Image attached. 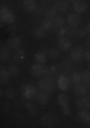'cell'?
I'll return each instance as SVG.
<instances>
[{"label":"cell","instance_id":"obj_31","mask_svg":"<svg viewBox=\"0 0 90 128\" xmlns=\"http://www.w3.org/2000/svg\"><path fill=\"white\" fill-rule=\"evenodd\" d=\"M7 71L10 73V76H12V77H17L19 73H20L16 66H9V67H7Z\"/></svg>","mask_w":90,"mask_h":128},{"label":"cell","instance_id":"obj_37","mask_svg":"<svg viewBox=\"0 0 90 128\" xmlns=\"http://www.w3.org/2000/svg\"><path fill=\"white\" fill-rule=\"evenodd\" d=\"M62 108H63V115H69V114H70V110H69L67 105H64V107H62Z\"/></svg>","mask_w":90,"mask_h":128},{"label":"cell","instance_id":"obj_30","mask_svg":"<svg viewBox=\"0 0 90 128\" xmlns=\"http://www.w3.org/2000/svg\"><path fill=\"white\" fill-rule=\"evenodd\" d=\"M81 82L86 86H90V71H83L81 73Z\"/></svg>","mask_w":90,"mask_h":128},{"label":"cell","instance_id":"obj_29","mask_svg":"<svg viewBox=\"0 0 90 128\" xmlns=\"http://www.w3.org/2000/svg\"><path fill=\"white\" fill-rule=\"evenodd\" d=\"M24 107L27 108L29 114H32V115H36L37 114V108H36V105L33 104V102H26V104H24Z\"/></svg>","mask_w":90,"mask_h":128},{"label":"cell","instance_id":"obj_6","mask_svg":"<svg viewBox=\"0 0 90 128\" xmlns=\"http://www.w3.org/2000/svg\"><path fill=\"white\" fill-rule=\"evenodd\" d=\"M70 84H72V80H70V77H67L66 74H62V76L57 77V87L60 88L62 91H66V90L70 87Z\"/></svg>","mask_w":90,"mask_h":128},{"label":"cell","instance_id":"obj_8","mask_svg":"<svg viewBox=\"0 0 90 128\" xmlns=\"http://www.w3.org/2000/svg\"><path fill=\"white\" fill-rule=\"evenodd\" d=\"M81 18L79 16V13H70L67 16V24L73 28H79V24H80Z\"/></svg>","mask_w":90,"mask_h":128},{"label":"cell","instance_id":"obj_11","mask_svg":"<svg viewBox=\"0 0 90 128\" xmlns=\"http://www.w3.org/2000/svg\"><path fill=\"white\" fill-rule=\"evenodd\" d=\"M57 44H59V48H60L62 51H69L70 48H72V41L67 40L66 37H60Z\"/></svg>","mask_w":90,"mask_h":128},{"label":"cell","instance_id":"obj_16","mask_svg":"<svg viewBox=\"0 0 90 128\" xmlns=\"http://www.w3.org/2000/svg\"><path fill=\"white\" fill-rule=\"evenodd\" d=\"M76 105H77V108H80V110H84V108H89L90 107V98L89 97H80L79 100H77V102H76Z\"/></svg>","mask_w":90,"mask_h":128},{"label":"cell","instance_id":"obj_23","mask_svg":"<svg viewBox=\"0 0 90 128\" xmlns=\"http://www.w3.org/2000/svg\"><path fill=\"white\" fill-rule=\"evenodd\" d=\"M24 51L22 48H19V50H14V54H13V60L14 61H23L24 60Z\"/></svg>","mask_w":90,"mask_h":128},{"label":"cell","instance_id":"obj_17","mask_svg":"<svg viewBox=\"0 0 90 128\" xmlns=\"http://www.w3.org/2000/svg\"><path fill=\"white\" fill-rule=\"evenodd\" d=\"M74 94L77 97H84L87 94V88H86V84L80 82V84H76L74 86Z\"/></svg>","mask_w":90,"mask_h":128},{"label":"cell","instance_id":"obj_26","mask_svg":"<svg viewBox=\"0 0 90 128\" xmlns=\"http://www.w3.org/2000/svg\"><path fill=\"white\" fill-rule=\"evenodd\" d=\"M41 27L44 28L46 32H47V30H54V23H53V20H49V18H46L44 22L41 23Z\"/></svg>","mask_w":90,"mask_h":128},{"label":"cell","instance_id":"obj_15","mask_svg":"<svg viewBox=\"0 0 90 128\" xmlns=\"http://www.w3.org/2000/svg\"><path fill=\"white\" fill-rule=\"evenodd\" d=\"M0 57H2V60H3V61L13 58V56H12V48H10L9 46L2 47V50H0Z\"/></svg>","mask_w":90,"mask_h":128},{"label":"cell","instance_id":"obj_4","mask_svg":"<svg viewBox=\"0 0 90 128\" xmlns=\"http://www.w3.org/2000/svg\"><path fill=\"white\" fill-rule=\"evenodd\" d=\"M47 71H49V68L44 67V64H39V63H36L34 66H32V68H30L32 76L33 77H36V78L44 77L46 74H47Z\"/></svg>","mask_w":90,"mask_h":128},{"label":"cell","instance_id":"obj_3","mask_svg":"<svg viewBox=\"0 0 90 128\" xmlns=\"http://www.w3.org/2000/svg\"><path fill=\"white\" fill-rule=\"evenodd\" d=\"M37 87H39V91H44L47 92V94H52V91H53V80L49 77H44L43 80H39V84H37Z\"/></svg>","mask_w":90,"mask_h":128},{"label":"cell","instance_id":"obj_33","mask_svg":"<svg viewBox=\"0 0 90 128\" xmlns=\"http://www.w3.org/2000/svg\"><path fill=\"white\" fill-rule=\"evenodd\" d=\"M87 34H89V33H87L86 28H77V36L79 37H86Z\"/></svg>","mask_w":90,"mask_h":128},{"label":"cell","instance_id":"obj_20","mask_svg":"<svg viewBox=\"0 0 90 128\" xmlns=\"http://www.w3.org/2000/svg\"><path fill=\"white\" fill-rule=\"evenodd\" d=\"M33 36L36 37V38H43V37L46 36V30L41 27V26H39V27H36L33 30Z\"/></svg>","mask_w":90,"mask_h":128},{"label":"cell","instance_id":"obj_22","mask_svg":"<svg viewBox=\"0 0 90 128\" xmlns=\"http://www.w3.org/2000/svg\"><path fill=\"white\" fill-rule=\"evenodd\" d=\"M53 23H54V30H60L62 27H64V18L62 16H57Z\"/></svg>","mask_w":90,"mask_h":128},{"label":"cell","instance_id":"obj_34","mask_svg":"<svg viewBox=\"0 0 90 128\" xmlns=\"http://www.w3.org/2000/svg\"><path fill=\"white\" fill-rule=\"evenodd\" d=\"M59 36H60V37H66V36H67V28H66V26L59 30Z\"/></svg>","mask_w":90,"mask_h":128},{"label":"cell","instance_id":"obj_10","mask_svg":"<svg viewBox=\"0 0 90 128\" xmlns=\"http://www.w3.org/2000/svg\"><path fill=\"white\" fill-rule=\"evenodd\" d=\"M23 9L26 10V12H29V13L36 12V9H37L36 0H23Z\"/></svg>","mask_w":90,"mask_h":128},{"label":"cell","instance_id":"obj_32","mask_svg":"<svg viewBox=\"0 0 90 128\" xmlns=\"http://www.w3.org/2000/svg\"><path fill=\"white\" fill-rule=\"evenodd\" d=\"M47 7H44V6L41 4V6H37V9H36V13L37 14H46V12H47Z\"/></svg>","mask_w":90,"mask_h":128},{"label":"cell","instance_id":"obj_18","mask_svg":"<svg viewBox=\"0 0 90 128\" xmlns=\"http://www.w3.org/2000/svg\"><path fill=\"white\" fill-rule=\"evenodd\" d=\"M34 60H36V63H39V64H44L46 60H47V54H46V51H39V53H36Z\"/></svg>","mask_w":90,"mask_h":128},{"label":"cell","instance_id":"obj_40","mask_svg":"<svg viewBox=\"0 0 90 128\" xmlns=\"http://www.w3.org/2000/svg\"><path fill=\"white\" fill-rule=\"evenodd\" d=\"M69 2H72V3H74V2H76V0H69Z\"/></svg>","mask_w":90,"mask_h":128},{"label":"cell","instance_id":"obj_21","mask_svg":"<svg viewBox=\"0 0 90 128\" xmlns=\"http://www.w3.org/2000/svg\"><path fill=\"white\" fill-rule=\"evenodd\" d=\"M57 102L62 105V107L67 105L69 104V96H67V94H64V92L59 94V96H57Z\"/></svg>","mask_w":90,"mask_h":128},{"label":"cell","instance_id":"obj_13","mask_svg":"<svg viewBox=\"0 0 90 128\" xmlns=\"http://www.w3.org/2000/svg\"><path fill=\"white\" fill-rule=\"evenodd\" d=\"M7 46H9L12 50H19L20 46H22V37L16 36V37H13V38H10V40L7 41Z\"/></svg>","mask_w":90,"mask_h":128},{"label":"cell","instance_id":"obj_7","mask_svg":"<svg viewBox=\"0 0 90 128\" xmlns=\"http://www.w3.org/2000/svg\"><path fill=\"white\" fill-rule=\"evenodd\" d=\"M70 57H72V61L80 63L81 60H84V51H83L81 47H76V48H73V50H72Z\"/></svg>","mask_w":90,"mask_h":128},{"label":"cell","instance_id":"obj_41","mask_svg":"<svg viewBox=\"0 0 90 128\" xmlns=\"http://www.w3.org/2000/svg\"><path fill=\"white\" fill-rule=\"evenodd\" d=\"M41 2H50V0H41Z\"/></svg>","mask_w":90,"mask_h":128},{"label":"cell","instance_id":"obj_9","mask_svg":"<svg viewBox=\"0 0 90 128\" xmlns=\"http://www.w3.org/2000/svg\"><path fill=\"white\" fill-rule=\"evenodd\" d=\"M73 10L76 13H84L86 10H87V3L83 2V0H76L73 3Z\"/></svg>","mask_w":90,"mask_h":128},{"label":"cell","instance_id":"obj_14","mask_svg":"<svg viewBox=\"0 0 90 128\" xmlns=\"http://www.w3.org/2000/svg\"><path fill=\"white\" fill-rule=\"evenodd\" d=\"M36 100H37V102H39L41 107H44V105L49 102V94L44 92V91H39L37 92V96H36Z\"/></svg>","mask_w":90,"mask_h":128},{"label":"cell","instance_id":"obj_19","mask_svg":"<svg viewBox=\"0 0 90 128\" xmlns=\"http://www.w3.org/2000/svg\"><path fill=\"white\" fill-rule=\"evenodd\" d=\"M10 77H12V76H10V73L7 71V68H2L0 70V82H2V84L7 82Z\"/></svg>","mask_w":90,"mask_h":128},{"label":"cell","instance_id":"obj_1","mask_svg":"<svg viewBox=\"0 0 90 128\" xmlns=\"http://www.w3.org/2000/svg\"><path fill=\"white\" fill-rule=\"evenodd\" d=\"M0 22L3 24H9V26L14 23L13 12L9 7H6V6H2V9H0Z\"/></svg>","mask_w":90,"mask_h":128},{"label":"cell","instance_id":"obj_42","mask_svg":"<svg viewBox=\"0 0 90 128\" xmlns=\"http://www.w3.org/2000/svg\"><path fill=\"white\" fill-rule=\"evenodd\" d=\"M89 98H90V92H89Z\"/></svg>","mask_w":90,"mask_h":128},{"label":"cell","instance_id":"obj_24","mask_svg":"<svg viewBox=\"0 0 90 128\" xmlns=\"http://www.w3.org/2000/svg\"><path fill=\"white\" fill-rule=\"evenodd\" d=\"M46 54L49 58H57L59 56H60V48H49V50L46 51Z\"/></svg>","mask_w":90,"mask_h":128},{"label":"cell","instance_id":"obj_27","mask_svg":"<svg viewBox=\"0 0 90 128\" xmlns=\"http://www.w3.org/2000/svg\"><path fill=\"white\" fill-rule=\"evenodd\" d=\"M70 80H72V82L76 86V84H80L81 82V73H72V76H70Z\"/></svg>","mask_w":90,"mask_h":128},{"label":"cell","instance_id":"obj_5","mask_svg":"<svg viewBox=\"0 0 90 128\" xmlns=\"http://www.w3.org/2000/svg\"><path fill=\"white\" fill-rule=\"evenodd\" d=\"M40 122H41V125H44V127L52 128V127H54V125H56V122H57V118H56L53 114L47 112V114H43V117L40 118Z\"/></svg>","mask_w":90,"mask_h":128},{"label":"cell","instance_id":"obj_12","mask_svg":"<svg viewBox=\"0 0 90 128\" xmlns=\"http://www.w3.org/2000/svg\"><path fill=\"white\" fill-rule=\"evenodd\" d=\"M53 7L57 10L59 13H60V12H67V9H69V0H56Z\"/></svg>","mask_w":90,"mask_h":128},{"label":"cell","instance_id":"obj_35","mask_svg":"<svg viewBox=\"0 0 90 128\" xmlns=\"http://www.w3.org/2000/svg\"><path fill=\"white\" fill-rule=\"evenodd\" d=\"M62 67H64V70H70L72 68V61H63Z\"/></svg>","mask_w":90,"mask_h":128},{"label":"cell","instance_id":"obj_39","mask_svg":"<svg viewBox=\"0 0 90 128\" xmlns=\"http://www.w3.org/2000/svg\"><path fill=\"white\" fill-rule=\"evenodd\" d=\"M86 30H87V33L90 34V22L87 23V26H86Z\"/></svg>","mask_w":90,"mask_h":128},{"label":"cell","instance_id":"obj_36","mask_svg":"<svg viewBox=\"0 0 90 128\" xmlns=\"http://www.w3.org/2000/svg\"><path fill=\"white\" fill-rule=\"evenodd\" d=\"M6 97H7V98H14V97H16V92H14V90H7V92H6Z\"/></svg>","mask_w":90,"mask_h":128},{"label":"cell","instance_id":"obj_28","mask_svg":"<svg viewBox=\"0 0 90 128\" xmlns=\"http://www.w3.org/2000/svg\"><path fill=\"white\" fill-rule=\"evenodd\" d=\"M79 118H80L84 124L90 122V114L87 112V111H84V110H81L80 112H79Z\"/></svg>","mask_w":90,"mask_h":128},{"label":"cell","instance_id":"obj_2","mask_svg":"<svg viewBox=\"0 0 90 128\" xmlns=\"http://www.w3.org/2000/svg\"><path fill=\"white\" fill-rule=\"evenodd\" d=\"M20 94H22L26 100H33V98H36L37 96V90L34 86L32 84H23L22 87H20Z\"/></svg>","mask_w":90,"mask_h":128},{"label":"cell","instance_id":"obj_38","mask_svg":"<svg viewBox=\"0 0 90 128\" xmlns=\"http://www.w3.org/2000/svg\"><path fill=\"white\" fill-rule=\"evenodd\" d=\"M84 60H86V61H89V63H90V50L84 51Z\"/></svg>","mask_w":90,"mask_h":128},{"label":"cell","instance_id":"obj_25","mask_svg":"<svg viewBox=\"0 0 90 128\" xmlns=\"http://www.w3.org/2000/svg\"><path fill=\"white\" fill-rule=\"evenodd\" d=\"M57 13H59L57 10L54 9V7H52V9H49L47 12H46L44 16H46V18H49V20H53L54 22V18L57 17Z\"/></svg>","mask_w":90,"mask_h":128}]
</instances>
